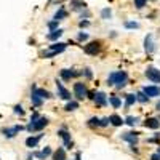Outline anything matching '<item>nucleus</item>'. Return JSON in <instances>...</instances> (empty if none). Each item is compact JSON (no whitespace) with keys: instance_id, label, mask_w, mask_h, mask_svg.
Wrapping results in <instances>:
<instances>
[{"instance_id":"nucleus-2","label":"nucleus","mask_w":160,"mask_h":160,"mask_svg":"<svg viewBox=\"0 0 160 160\" xmlns=\"http://www.w3.org/2000/svg\"><path fill=\"white\" fill-rule=\"evenodd\" d=\"M48 125V118L47 117H38L35 120H31V123L28 125V131H38V130H42Z\"/></svg>"},{"instance_id":"nucleus-33","label":"nucleus","mask_w":160,"mask_h":160,"mask_svg":"<svg viewBox=\"0 0 160 160\" xmlns=\"http://www.w3.org/2000/svg\"><path fill=\"white\" fill-rule=\"evenodd\" d=\"M101 15H102V18H111V10H108V8H106V10H102V13H101Z\"/></svg>"},{"instance_id":"nucleus-20","label":"nucleus","mask_w":160,"mask_h":160,"mask_svg":"<svg viewBox=\"0 0 160 160\" xmlns=\"http://www.w3.org/2000/svg\"><path fill=\"white\" fill-rule=\"evenodd\" d=\"M42 99H43V98H40V96L37 95L35 91H32V96H31V101H32V104H34V106H37V108H38V106H42Z\"/></svg>"},{"instance_id":"nucleus-14","label":"nucleus","mask_w":160,"mask_h":160,"mask_svg":"<svg viewBox=\"0 0 160 160\" xmlns=\"http://www.w3.org/2000/svg\"><path fill=\"white\" fill-rule=\"evenodd\" d=\"M75 75H78V72H75V71H69V69H62V71H61L62 80H71V78H74Z\"/></svg>"},{"instance_id":"nucleus-34","label":"nucleus","mask_w":160,"mask_h":160,"mask_svg":"<svg viewBox=\"0 0 160 160\" xmlns=\"http://www.w3.org/2000/svg\"><path fill=\"white\" fill-rule=\"evenodd\" d=\"M48 28H50V29H55V28H58V21H56V19H55V21H51V22L48 24Z\"/></svg>"},{"instance_id":"nucleus-22","label":"nucleus","mask_w":160,"mask_h":160,"mask_svg":"<svg viewBox=\"0 0 160 160\" xmlns=\"http://www.w3.org/2000/svg\"><path fill=\"white\" fill-rule=\"evenodd\" d=\"M138 101V98L135 96V95H127L125 96V104H127V108H130L131 104H135Z\"/></svg>"},{"instance_id":"nucleus-24","label":"nucleus","mask_w":160,"mask_h":160,"mask_svg":"<svg viewBox=\"0 0 160 160\" xmlns=\"http://www.w3.org/2000/svg\"><path fill=\"white\" fill-rule=\"evenodd\" d=\"M109 102L114 106L115 109H118L120 106H122V101H120V98H117V96H111V98H109Z\"/></svg>"},{"instance_id":"nucleus-13","label":"nucleus","mask_w":160,"mask_h":160,"mask_svg":"<svg viewBox=\"0 0 160 160\" xmlns=\"http://www.w3.org/2000/svg\"><path fill=\"white\" fill-rule=\"evenodd\" d=\"M40 139H42V135H38V136H31V138L26 139V146H28V148H35Z\"/></svg>"},{"instance_id":"nucleus-28","label":"nucleus","mask_w":160,"mask_h":160,"mask_svg":"<svg viewBox=\"0 0 160 160\" xmlns=\"http://www.w3.org/2000/svg\"><path fill=\"white\" fill-rule=\"evenodd\" d=\"M136 98H138V101H141V102H148V99H149V96L146 95L144 91H141V93H138L136 95Z\"/></svg>"},{"instance_id":"nucleus-37","label":"nucleus","mask_w":160,"mask_h":160,"mask_svg":"<svg viewBox=\"0 0 160 160\" xmlns=\"http://www.w3.org/2000/svg\"><path fill=\"white\" fill-rule=\"evenodd\" d=\"M88 24H90L88 21H80V28H87Z\"/></svg>"},{"instance_id":"nucleus-35","label":"nucleus","mask_w":160,"mask_h":160,"mask_svg":"<svg viewBox=\"0 0 160 160\" xmlns=\"http://www.w3.org/2000/svg\"><path fill=\"white\" fill-rule=\"evenodd\" d=\"M111 122H109V118H102L101 120V127H106V125H109Z\"/></svg>"},{"instance_id":"nucleus-36","label":"nucleus","mask_w":160,"mask_h":160,"mask_svg":"<svg viewBox=\"0 0 160 160\" xmlns=\"http://www.w3.org/2000/svg\"><path fill=\"white\" fill-rule=\"evenodd\" d=\"M87 38H88L87 34H83V32H82V34H78V40H87Z\"/></svg>"},{"instance_id":"nucleus-29","label":"nucleus","mask_w":160,"mask_h":160,"mask_svg":"<svg viewBox=\"0 0 160 160\" xmlns=\"http://www.w3.org/2000/svg\"><path fill=\"white\" fill-rule=\"evenodd\" d=\"M125 122L130 125V127H135L136 123H138V118H135V117H127V120Z\"/></svg>"},{"instance_id":"nucleus-41","label":"nucleus","mask_w":160,"mask_h":160,"mask_svg":"<svg viewBox=\"0 0 160 160\" xmlns=\"http://www.w3.org/2000/svg\"><path fill=\"white\" fill-rule=\"evenodd\" d=\"M75 160H80V155H77V158H75Z\"/></svg>"},{"instance_id":"nucleus-32","label":"nucleus","mask_w":160,"mask_h":160,"mask_svg":"<svg viewBox=\"0 0 160 160\" xmlns=\"http://www.w3.org/2000/svg\"><path fill=\"white\" fill-rule=\"evenodd\" d=\"M15 114H18V115H24V111H22L21 106H15Z\"/></svg>"},{"instance_id":"nucleus-42","label":"nucleus","mask_w":160,"mask_h":160,"mask_svg":"<svg viewBox=\"0 0 160 160\" xmlns=\"http://www.w3.org/2000/svg\"><path fill=\"white\" fill-rule=\"evenodd\" d=\"M157 154H158V155H160V148H158V151H157Z\"/></svg>"},{"instance_id":"nucleus-12","label":"nucleus","mask_w":160,"mask_h":160,"mask_svg":"<svg viewBox=\"0 0 160 160\" xmlns=\"http://www.w3.org/2000/svg\"><path fill=\"white\" fill-rule=\"evenodd\" d=\"M58 136H61L62 139H64V142H66V146H68V148H71L72 146V141H71V135L66 130H59L58 131Z\"/></svg>"},{"instance_id":"nucleus-17","label":"nucleus","mask_w":160,"mask_h":160,"mask_svg":"<svg viewBox=\"0 0 160 160\" xmlns=\"http://www.w3.org/2000/svg\"><path fill=\"white\" fill-rule=\"evenodd\" d=\"M144 45H146V51L148 53H152L154 51V43H152V35H148L144 40Z\"/></svg>"},{"instance_id":"nucleus-31","label":"nucleus","mask_w":160,"mask_h":160,"mask_svg":"<svg viewBox=\"0 0 160 160\" xmlns=\"http://www.w3.org/2000/svg\"><path fill=\"white\" fill-rule=\"evenodd\" d=\"M125 26H127V28H130V29H138L139 28L138 22H125Z\"/></svg>"},{"instance_id":"nucleus-5","label":"nucleus","mask_w":160,"mask_h":160,"mask_svg":"<svg viewBox=\"0 0 160 160\" xmlns=\"http://www.w3.org/2000/svg\"><path fill=\"white\" fill-rule=\"evenodd\" d=\"M146 77H148L149 80H152V82H155V83H160V71L155 69V68L146 69Z\"/></svg>"},{"instance_id":"nucleus-40","label":"nucleus","mask_w":160,"mask_h":160,"mask_svg":"<svg viewBox=\"0 0 160 160\" xmlns=\"http://www.w3.org/2000/svg\"><path fill=\"white\" fill-rule=\"evenodd\" d=\"M157 109H158V111H160V101H158V102H157Z\"/></svg>"},{"instance_id":"nucleus-7","label":"nucleus","mask_w":160,"mask_h":160,"mask_svg":"<svg viewBox=\"0 0 160 160\" xmlns=\"http://www.w3.org/2000/svg\"><path fill=\"white\" fill-rule=\"evenodd\" d=\"M56 88H58V96L61 98V99H66V101H71V93L66 90L64 87H62V83H59V82H56Z\"/></svg>"},{"instance_id":"nucleus-38","label":"nucleus","mask_w":160,"mask_h":160,"mask_svg":"<svg viewBox=\"0 0 160 160\" xmlns=\"http://www.w3.org/2000/svg\"><path fill=\"white\" fill-rule=\"evenodd\" d=\"M151 160H160V155H158V154H154V155L151 157Z\"/></svg>"},{"instance_id":"nucleus-8","label":"nucleus","mask_w":160,"mask_h":160,"mask_svg":"<svg viewBox=\"0 0 160 160\" xmlns=\"http://www.w3.org/2000/svg\"><path fill=\"white\" fill-rule=\"evenodd\" d=\"M99 50H101L99 42H91V43L85 45V53L87 55H96V53H99Z\"/></svg>"},{"instance_id":"nucleus-18","label":"nucleus","mask_w":160,"mask_h":160,"mask_svg":"<svg viewBox=\"0 0 160 160\" xmlns=\"http://www.w3.org/2000/svg\"><path fill=\"white\" fill-rule=\"evenodd\" d=\"M32 91H35L37 95H38L40 98H43V99H48V98H51V96H50V93H48L47 90H42V88H35V87H32Z\"/></svg>"},{"instance_id":"nucleus-25","label":"nucleus","mask_w":160,"mask_h":160,"mask_svg":"<svg viewBox=\"0 0 160 160\" xmlns=\"http://www.w3.org/2000/svg\"><path fill=\"white\" fill-rule=\"evenodd\" d=\"M66 16H68L66 10H64V8H59V11H56V15H55V19H56V21H61V19H64Z\"/></svg>"},{"instance_id":"nucleus-23","label":"nucleus","mask_w":160,"mask_h":160,"mask_svg":"<svg viewBox=\"0 0 160 160\" xmlns=\"http://www.w3.org/2000/svg\"><path fill=\"white\" fill-rule=\"evenodd\" d=\"M50 154H51V149H50V148H45L42 152H37V154H35V157H37V158H47Z\"/></svg>"},{"instance_id":"nucleus-16","label":"nucleus","mask_w":160,"mask_h":160,"mask_svg":"<svg viewBox=\"0 0 160 160\" xmlns=\"http://www.w3.org/2000/svg\"><path fill=\"white\" fill-rule=\"evenodd\" d=\"M109 122H111V123H112L114 127H120V125H123V123H125L123 120L120 118V117H118L117 114H112V115L109 117Z\"/></svg>"},{"instance_id":"nucleus-3","label":"nucleus","mask_w":160,"mask_h":160,"mask_svg":"<svg viewBox=\"0 0 160 160\" xmlns=\"http://www.w3.org/2000/svg\"><path fill=\"white\" fill-rule=\"evenodd\" d=\"M74 93H75V98L77 99H85L88 96V90L83 83H75L74 85Z\"/></svg>"},{"instance_id":"nucleus-1","label":"nucleus","mask_w":160,"mask_h":160,"mask_svg":"<svg viewBox=\"0 0 160 160\" xmlns=\"http://www.w3.org/2000/svg\"><path fill=\"white\" fill-rule=\"evenodd\" d=\"M127 80H128L127 72L120 71V72H112L108 78V82H109V85H115L117 88H122V87H125Z\"/></svg>"},{"instance_id":"nucleus-11","label":"nucleus","mask_w":160,"mask_h":160,"mask_svg":"<svg viewBox=\"0 0 160 160\" xmlns=\"http://www.w3.org/2000/svg\"><path fill=\"white\" fill-rule=\"evenodd\" d=\"M142 91L148 96H160V88L158 87H146Z\"/></svg>"},{"instance_id":"nucleus-10","label":"nucleus","mask_w":160,"mask_h":160,"mask_svg":"<svg viewBox=\"0 0 160 160\" xmlns=\"http://www.w3.org/2000/svg\"><path fill=\"white\" fill-rule=\"evenodd\" d=\"M122 139H123V141H128L131 146H135V144L138 142L136 133H125V135H122Z\"/></svg>"},{"instance_id":"nucleus-15","label":"nucleus","mask_w":160,"mask_h":160,"mask_svg":"<svg viewBox=\"0 0 160 160\" xmlns=\"http://www.w3.org/2000/svg\"><path fill=\"white\" fill-rule=\"evenodd\" d=\"M144 125H146V127H148V128H152V130H157V128L160 127V122H158V120H157V118H148V120H146V122H144Z\"/></svg>"},{"instance_id":"nucleus-9","label":"nucleus","mask_w":160,"mask_h":160,"mask_svg":"<svg viewBox=\"0 0 160 160\" xmlns=\"http://www.w3.org/2000/svg\"><path fill=\"white\" fill-rule=\"evenodd\" d=\"M21 130H22V128L18 127V125H16V127H11V128H3V135H5L7 138H15Z\"/></svg>"},{"instance_id":"nucleus-39","label":"nucleus","mask_w":160,"mask_h":160,"mask_svg":"<svg viewBox=\"0 0 160 160\" xmlns=\"http://www.w3.org/2000/svg\"><path fill=\"white\" fill-rule=\"evenodd\" d=\"M85 75H87L88 78H91V72H90V69H85Z\"/></svg>"},{"instance_id":"nucleus-21","label":"nucleus","mask_w":160,"mask_h":160,"mask_svg":"<svg viewBox=\"0 0 160 160\" xmlns=\"http://www.w3.org/2000/svg\"><path fill=\"white\" fill-rule=\"evenodd\" d=\"M61 35H62V31H61V29H56V31H51L47 37H48L50 40H58Z\"/></svg>"},{"instance_id":"nucleus-19","label":"nucleus","mask_w":160,"mask_h":160,"mask_svg":"<svg viewBox=\"0 0 160 160\" xmlns=\"http://www.w3.org/2000/svg\"><path fill=\"white\" fill-rule=\"evenodd\" d=\"M53 160H66V151L62 148H58V151L53 154Z\"/></svg>"},{"instance_id":"nucleus-6","label":"nucleus","mask_w":160,"mask_h":160,"mask_svg":"<svg viewBox=\"0 0 160 160\" xmlns=\"http://www.w3.org/2000/svg\"><path fill=\"white\" fill-rule=\"evenodd\" d=\"M91 99L95 101L98 106H106L108 104V98H106V95L104 93H101V91H98V93H91Z\"/></svg>"},{"instance_id":"nucleus-26","label":"nucleus","mask_w":160,"mask_h":160,"mask_svg":"<svg viewBox=\"0 0 160 160\" xmlns=\"http://www.w3.org/2000/svg\"><path fill=\"white\" fill-rule=\"evenodd\" d=\"M77 108H78V102H77V101H69L68 104H66L64 109H66V111H75Z\"/></svg>"},{"instance_id":"nucleus-30","label":"nucleus","mask_w":160,"mask_h":160,"mask_svg":"<svg viewBox=\"0 0 160 160\" xmlns=\"http://www.w3.org/2000/svg\"><path fill=\"white\" fill-rule=\"evenodd\" d=\"M146 2H148V0H135V7L136 8H144L146 7Z\"/></svg>"},{"instance_id":"nucleus-4","label":"nucleus","mask_w":160,"mask_h":160,"mask_svg":"<svg viewBox=\"0 0 160 160\" xmlns=\"http://www.w3.org/2000/svg\"><path fill=\"white\" fill-rule=\"evenodd\" d=\"M50 50H51V51L43 53V56H45V58H51V56L58 55V53H62V51L66 50V43H55V45H51V47H50Z\"/></svg>"},{"instance_id":"nucleus-27","label":"nucleus","mask_w":160,"mask_h":160,"mask_svg":"<svg viewBox=\"0 0 160 160\" xmlns=\"http://www.w3.org/2000/svg\"><path fill=\"white\" fill-rule=\"evenodd\" d=\"M88 125H90V127H101V120L96 118V117H93V118L88 120Z\"/></svg>"}]
</instances>
